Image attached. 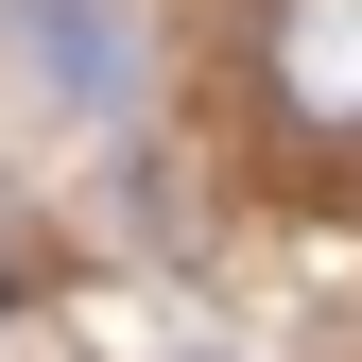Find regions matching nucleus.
Returning a JSON list of instances; mask_svg holds the SVG:
<instances>
[{"instance_id": "obj_1", "label": "nucleus", "mask_w": 362, "mask_h": 362, "mask_svg": "<svg viewBox=\"0 0 362 362\" xmlns=\"http://www.w3.org/2000/svg\"><path fill=\"white\" fill-rule=\"evenodd\" d=\"M0 18H18V52H35V86H52L69 121L121 104V69H139L121 52V0H0Z\"/></svg>"}, {"instance_id": "obj_2", "label": "nucleus", "mask_w": 362, "mask_h": 362, "mask_svg": "<svg viewBox=\"0 0 362 362\" xmlns=\"http://www.w3.org/2000/svg\"><path fill=\"white\" fill-rule=\"evenodd\" d=\"M276 86L293 121H362V0H276Z\"/></svg>"}]
</instances>
